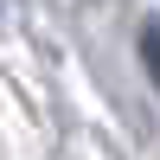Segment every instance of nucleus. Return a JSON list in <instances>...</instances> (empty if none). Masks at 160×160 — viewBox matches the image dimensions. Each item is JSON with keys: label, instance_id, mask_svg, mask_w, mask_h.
<instances>
[{"label": "nucleus", "instance_id": "1", "mask_svg": "<svg viewBox=\"0 0 160 160\" xmlns=\"http://www.w3.org/2000/svg\"><path fill=\"white\" fill-rule=\"evenodd\" d=\"M141 64H148L154 90H160V19H148V26H141Z\"/></svg>", "mask_w": 160, "mask_h": 160}]
</instances>
